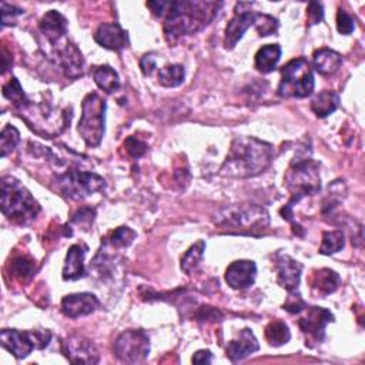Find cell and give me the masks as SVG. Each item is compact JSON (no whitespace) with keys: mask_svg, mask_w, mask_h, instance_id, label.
Segmentation results:
<instances>
[{"mask_svg":"<svg viewBox=\"0 0 365 365\" xmlns=\"http://www.w3.org/2000/svg\"><path fill=\"white\" fill-rule=\"evenodd\" d=\"M265 339L272 346H281L287 344L291 339V332L288 325L279 319L271 321L265 328Z\"/></svg>","mask_w":365,"mask_h":365,"instance_id":"cell-28","label":"cell"},{"mask_svg":"<svg viewBox=\"0 0 365 365\" xmlns=\"http://www.w3.org/2000/svg\"><path fill=\"white\" fill-rule=\"evenodd\" d=\"M339 106V96L336 91L324 90L311 100V110L321 118L332 114Z\"/></svg>","mask_w":365,"mask_h":365,"instance_id":"cell-25","label":"cell"},{"mask_svg":"<svg viewBox=\"0 0 365 365\" xmlns=\"http://www.w3.org/2000/svg\"><path fill=\"white\" fill-rule=\"evenodd\" d=\"M38 30L44 38L54 46L67 33V20L57 10H48L38 21Z\"/></svg>","mask_w":365,"mask_h":365,"instance_id":"cell-21","label":"cell"},{"mask_svg":"<svg viewBox=\"0 0 365 365\" xmlns=\"http://www.w3.org/2000/svg\"><path fill=\"white\" fill-rule=\"evenodd\" d=\"M57 63L63 68L66 77L68 78H77L83 76L84 68V58L81 51L73 44L71 41L66 40L61 47L56 50Z\"/></svg>","mask_w":365,"mask_h":365,"instance_id":"cell-18","label":"cell"},{"mask_svg":"<svg viewBox=\"0 0 365 365\" xmlns=\"http://www.w3.org/2000/svg\"><path fill=\"white\" fill-rule=\"evenodd\" d=\"M24 11L16 6H11V4H7V3H1V26L6 27V26H10V24H14V19L17 16H21Z\"/></svg>","mask_w":365,"mask_h":365,"instance_id":"cell-41","label":"cell"},{"mask_svg":"<svg viewBox=\"0 0 365 365\" xmlns=\"http://www.w3.org/2000/svg\"><path fill=\"white\" fill-rule=\"evenodd\" d=\"M57 191L71 200H83L106 187V181L96 173L70 168L54 177Z\"/></svg>","mask_w":365,"mask_h":365,"instance_id":"cell-9","label":"cell"},{"mask_svg":"<svg viewBox=\"0 0 365 365\" xmlns=\"http://www.w3.org/2000/svg\"><path fill=\"white\" fill-rule=\"evenodd\" d=\"M100 307L98 298L91 292H77L64 295L61 299V312L68 318H77L94 312Z\"/></svg>","mask_w":365,"mask_h":365,"instance_id":"cell-16","label":"cell"},{"mask_svg":"<svg viewBox=\"0 0 365 365\" xmlns=\"http://www.w3.org/2000/svg\"><path fill=\"white\" fill-rule=\"evenodd\" d=\"M87 247L83 244H73L66 255L64 267H63V279L76 281L86 275L84 267V255Z\"/></svg>","mask_w":365,"mask_h":365,"instance_id":"cell-22","label":"cell"},{"mask_svg":"<svg viewBox=\"0 0 365 365\" xmlns=\"http://www.w3.org/2000/svg\"><path fill=\"white\" fill-rule=\"evenodd\" d=\"M96 215V210L90 208V207H83L80 210H77L73 217H71V222L77 224L78 227H83V230H88L93 224Z\"/></svg>","mask_w":365,"mask_h":365,"instance_id":"cell-38","label":"cell"},{"mask_svg":"<svg viewBox=\"0 0 365 365\" xmlns=\"http://www.w3.org/2000/svg\"><path fill=\"white\" fill-rule=\"evenodd\" d=\"M214 222L227 232L258 235L269 225V214L265 208L254 204L232 205L222 208Z\"/></svg>","mask_w":365,"mask_h":365,"instance_id":"cell-3","label":"cell"},{"mask_svg":"<svg viewBox=\"0 0 365 365\" xmlns=\"http://www.w3.org/2000/svg\"><path fill=\"white\" fill-rule=\"evenodd\" d=\"M3 96L7 100H10L16 106V108L23 107L29 101V98L24 94V90L21 88L16 77H11L6 84H3Z\"/></svg>","mask_w":365,"mask_h":365,"instance_id":"cell-32","label":"cell"},{"mask_svg":"<svg viewBox=\"0 0 365 365\" xmlns=\"http://www.w3.org/2000/svg\"><path fill=\"white\" fill-rule=\"evenodd\" d=\"M307 17L309 24H318L319 21H322V17H324L322 4L318 1H311L307 9Z\"/></svg>","mask_w":365,"mask_h":365,"instance_id":"cell-42","label":"cell"},{"mask_svg":"<svg viewBox=\"0 0 365 365\" xmlns=\"http://www.w3.org/2000/svg\"><path fill=\"white\" fill-rule=\"evenodd\" d=\"M355 23L354 19L342 9L338 10L336 13V29L341 34H351L354 31Z\"/></svg>","mask_w":365,"mask_h":365,"instance_id":"cell-40","label":"cell"},{"mask_svg":"<svg viewBox=\"0 0 365 365\" xmlns=\"http://www.w3.org/2000/svg\"><path fill=\"white\" fill-rule=\"evenodd\" d=\"M93 78L98 88H101L106 93H114L120 88V77L114 68H111L107 64H101L94 67L93 70Z\"/></svg>","mask_w":365,"mask_h":365,"instance_id":"cell-27","label":"cell"},{"mask_svg":"<svg viewBox=\"0 0 365 365\" xmlns=\"http://www.w3.org/2000/svg\"><path fill=\"white\" fill-rule=\"evenodd\" d=\"M191 361L194 364H210L212 361V354L208 349H201L192 355Z\"/></svg>","mask_w":365,"mask_h":365,"instance_id":"cell-44","label":"cell"},{"mask_svg":"<svg viewBox=\"0 0 365 365\" xmlns=\"http://www.w3.org/2000/svg\"><path fill=\"white\" fill-rule=\"evenodd\" d=\"M307 308V302L302 299V297L295 291H289V295L284 304V309L291 314H299Z\"/></svg>","mask_w":365,"mask_h":365,"instance_id":"cell-39","label":"cell"},{"mask_svg":"<svg viewBox=\"0 0 365 365\" xmlns=\"http://www.w3.org/2000/svg\"><path fill=\"white\" fill-rule=\"evenodd\" d=\"M113 349L120 361L140 364L150 352V338L143 329H127L115 338Z\"/></svg>","mask_w":365,"mask_h":365,"instance_id":"cell-11","label":"cell"},{"mask_svg":"<svg viewBox=\"0 0 365 365\" xmlns=\"http://www.w3.org/2000/svg\"><path fill=\"white\" fill-rule=\"evenodd\" d=\"M341 282L339 275L329 268H322V269H317L314 271L312 277H311V285L312 288H315L318 292L321 294H331L334 292L338 285Z\"/></svg>","mask_w":365,"mask_h":365,"instance_id":"cell-26","label":"cell"},{"mask_svg":"<svg viewBox=\"0 0 365 365\" xmlns=\"http://www.w3.org/2000/svg\"><path fill=\"white\" fill-rule=\"evenodd\" d=\"M314 86L312 68L305 57L292 58L281 67V81L277 88L281 97H308Z\"/></svg>","mask_w":365,"mask_h":365,"instance_id":"cell-7","label":"cell"},{"mask_svg":"<svg viewBox=\"0 0 365 365\" xmlns=\"http://www.w3.org/2000/svg\"><path fill=\"white\" fill-rule=\"evenodd\" d=\"M341 64H342L341 54L328 47L318 48L312 54V66L322 76H329L336 73Z\"/></svg>","mask_w":365,"mask_h":365,"instance_id":"cell-23","label":"cell"},{"mask_svg":"<svg viewBox=\"0 0 365 365\" xmlns=\"http://www.w3.org/2000/svg\"><path fill=\"white\" fill-rule=\"evenodd\" d=\"M10 272L13 277L24 281L34 274V261L26 255H19L11 259Z\"/></svg>","mask_w":365,"mask_h":365,"instance_id":"cell-33","label":"cell"},{"mask_svg":"<svg viewBox=\"0 0 365 365\" xmlns=\"http://www.w3.org/2000/svg\"><path fill=\"white\" fill-rule=\"evenodd\" d=\"M20 141V133L16 127L7 124L3 130H1V134H0V154L1 157H6L7 154H10L16 145L19 144Z\"/></svg>","mask_w":365,"mask_h":365,"instance_id":"cell-35","label":"cell"},{"mask_svg":"<svg viewBox=\"0 0 365 365\" xmlns=\"http://www.w3.org/2000/svg\"><path fill=\"white\" fill-rule=\"evenodd\" d=\"M51 332L48 329L38 331H19L1 329V346L11 352L16 358H26L33 349H43L50 344Z\"/></svg>","mask_w":365,"mask_h":365,"instance_id":"cell-10","label":"cell"},{"mask_svg":"<svg viewBox=\"0 0 365 365\" xmlns=\"http://www.w3.org/2000/svg\"><path fill=\"white\" fill-rule=\"evenodd\" d=\"M254 27L257 29L258 34L265 37L271 36L278 30V20L269 14L255 13L254 16Z\"/></svg>","mask_w":365,"mask_h":365,"instance_id":"cell-36","label":"cell"},{"mask_svg":"<svg viewBox=\"0 0 365 365\" xmlns=\"http://www.w3.org/2000/svg\"><path fill=\"white\" fill-rule=\"evenodd\" d=\"M281 53L282 51L278 44L262 46L255 54V63H254L255 68L262 74L274 71V68L277 67L281 58Z\"/></svg>","mask_w":365,"mask_h":365,"instance_id":"cell-24","label":"cell"},{"mask_svg":"<svg viewBox=\"0 0 365 365\" xmlns=\"http://www.w3.org/2000/svg\"><path fill=\"white\" fill-rule=\"evenodd\" d=\"M137 237L135 231L131 230L130 227H118L115 228L114 231L110 232L108 238H107V242L113 247V248H124V247H128L134 238Z\"/></svg>","mask_w":365,"mask_h":365,"instance_id":"cell-34","label":"cell"},{"mask_svg":"<svg viewBox=\"0 0 365 365\" xmlns=\"http://www.w3.org/2000/svg\"><path fill=\"white\" fill-rule=\"evenodd\" d=\"M17 110L26 124L36 134L46 138H51L63 133L71 120L70 107L56 110L48 103H33L29 100L23 107Z\"/></svg>","mask_w":365,"mask_h":365,"instance_id":"cell-5","label":"cell"},{"mask_svg":"<svg viewBox=\"0 0 365 365\" xmlns=\"http://www.w3.org/2000/svg\"><path fill=\"white\" fill-rule=\"evenodd\" d=\"M345 245V237L341 230H332V231H324L322 232V241L319 247V254L331 255L342 250Z\"/></svg>","mask_w":365,"mask_h":365,"instance_id":"cell-30","label":"cell"},{"mask_svg":"<svg viewBox=\"0 0 365 365\" xmlns=\"http://www.w3.org/2000/svg\"><path fill=\"white\" fill-rule=\"evenodd\" d=\"M155 63H157V60H155V54L154 53L144 54L141 57V60H140V68H141L143 74L144 76H150L153 73V70L155 68Z\"/></svg>","mask_w":365,"mask_h":365,"instance_id":"cell-43","label":"cell"},{"mask_svg":"<svg viewBox=\"0 0 365 365\" xmlns=\"http://www.w3.org/2000/svg\"><path fill=\"white\" fill-rule=\"evenodd\" d=\"M0 192L1 212L14 222L26 224L40 212L38 202L17 178L4 175L0 181Z\"/></svg>","mask_w":365,"mask_h":365,"instance_id":"cell-4","label":"cell"},{"mask_svg":"<svg viewBox=\"0 0 365 365\" xmlns=\"http://www.w3.org/2000/svg\"><path fill=\"white\" fill-rule=\"evenodd\" d=\"M274 160V147L255 137H235L220 174L232 178H250L264 173Z\"/></svg>","mask_w":365,"mask_h":365,"instance_id":"cell-1","label":"cell"},{"mask_svg":"<svg viewBox=\"0 0 365 365\" xmlns=\"http://www.w3.org/2000/svg\"><path fill=\"white\" fill-rule=\"evenodd\" d=\"M94 40L101 47L114 51H120L128 44L127 31L118 23H101L94 33Z\"/></svg>","mask_w":365,"mask_h":365,"instance_id":"cell-19","label":"cell"},{"mask_svg":"<svg viewBox=\"0 0 365 365\" xmlns=\"http://www.w3.org/2000/svg\"><path fill=\"white\" fill-rule=\"evenodd\" d=\"M123 148L125 150L127 155L131 158H140L141 155H144V153L147 151V144L144 141H141L140 138L130 135L125 138Z\"/></svg>","mask_w":365,"mask_h":365,"instance_id":"cell-37","label":"cell"},{"mask_svg":"<svg viewBox=\"0 0 365 365\" xmlns=\"http://www.w3.org/2000/svg\"><path fill=\"white\" fill-rule=\"evenodd\" d=\"M61 351L64 356L73 364H97L100 359L94 344L78 335L67 336L63 339Z\"/></svg>","mask_w":365,"mask_h":365,"instance_id":"cell-12","label":"cell"},{"mask_svg":"<svg viewBox=\"0 0 365 365\" xmlns=\"http://www.w3.org/2000/svg\"><path fill=\"white\" fill-rule=\"evenodd\" d=\"M221 6L220 1H168L163 26L165 38L175 41L202 30L214 20Z\"/></svg>","mask_w":365,"mask_h":365,"instance_id":"cell-2","label":"cell"},{"mask_svg":"<svg viewBox=\"0 0 365 365\" xmlns=\"http://www.w3.org/2000/svg\"><path fill=\"white\" fill-rule=\"evenodd\" d=\"M319 164L311 158L294 160L285 173L284 184L291 194L288 205L294 207L304 197L317 194L321 190Z\"/></svg>","mask_w":365,"mask_h":365,"instance_id":"cell-6","label":"cell"},{"mask_svg":"<svg viewBox=\"0 0 365 365\" xmlns=\"http://www.w3.org/2000/svg\"><path fill=\"white\" fill-rule=\"evenodd\" d=\"M254 16L255 13H252L251 10L245 9L242 10L241 3H238L235 6V14L234 17L228 21L225 31H224V47L231 50L234 48V46H237V43L242 38L244 33L254 26Z\"/></svg>","mask_w":365,"mask_h":365,"instance_id":"cell-14","label":"cell"},{"mask_svg":"<svg viewBox=\"0 0 365 365\" xmlns=\"http://www.w3.org/2000/svg\"><path fill=\"white\" fill-rule=\"evenodd\" d=\"M257 265L250 259H238L225 269V281L234 289L250 288L255 282Z\"/></svg>","mask_w":365,"mask_h":365,"instance_id":"cell-17","label":"cell"},{"mask_svg":"<svg viewBox=\"0 0 365 365\" xmlns=\"http://www.w3.org/2000/svg\"><path fill=\"white\" fill-rule=\"evenodd\" d=\"M184 67L181 64H168L160 68L158 83L164 87H177L184 81Z\"/></svg>","mask_w":365,"mask_h":365,"instance_id":"cell-31","label":"cell"},{"mask_svg":"<svg viewBox=\"0 0 365 365\" xmlns=\"http://www.w3.org/2000/svg\"><path fill=\"white\" fill-rule=\"evenodd\" d=\"M277 282L288 292L295 291L299 285L302 264L287 254H278L275 258Z\"/></svg>","mask_w":365,"mask_h":365,"instance_id":"cell-15","label":"cell"},{"mask_svg":"<svg viewBox=\"0 0 365 365\" xmlns=\"http://www.w3.org/2000/svg\"><path fill=\"white\" fill-rule=\"evenodd\" d=\"M106 101L97 93H88L81 103V117L78 121V134L88 147H97L104 135Z\"/></svg>","mask_w":365,"mask_h":365,"instance_id":"cell-8","label":"cell"},{"mask_svg":"<svg viewBox=\"0 0 365 365\" xmlns=\"http://www.w3.org/2000/svg\"><path fill=\"white\" fill-rule=\"evenodd\" d=\"M259 349V344L255 338V335L252 334V331L250 328H244L242 331H240L238 336L232 341L228 342L227 345V356L232 361H241L247 356H250L252 352Z\"/></svg>","mask_w":365,"mask_h":365,"instance_id":"cell-20","label":"cell"},{"mask_svg":"<svg viewBox=\"0 0 365 365\" xmlns=\"http://www.w3.org/2000/svg\"><path fill=\"white\" fill-rule=\"evenodd\" d=\"M329 322H334V315L331 311L322 307H311L307 309V315L298 321V325L309 339L321 342Z\"/></svg>","mask_w":365,"mask_h":365,"instance_id":"cell-13","label":"cell"},{"mask_svg":"<svg viewBox=\"0 0 365 365\" xmlns=\"http://www.w3.org/2000/svg\"><path fill=\"white\" fill-rule=\"evenodd\" d=\"M204 250H205V242L200 240L198 242H195L185 251V254L181 258V269L187 275H191L197 271V268L202 259Z\"/></svg>","mask_w":365,"mask_h":365,"instance_id":"cell-29","label":"cell"}]
</instances>
